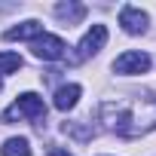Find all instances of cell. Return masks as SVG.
<instances>
[{
  "instance_id": "cell-13",
  "label": "cell",
  "mask_w": 156,
  "mask_h": 156,
  "mask_svg": "<svg viewBox=\"0 0 156 156\" xmlns=\"http://www.w3.org/2000/svg\"><path fill=\"white\" fill-rule=\"evenodd\" d=\"M0 86H3V83H0Z\"/></svg>"
},
{
  "instance_id": "cell-5",
  "label": "cell",
  "mask_w": 156,
  "mask_h": 156,
  "mask_svg": "<svg viewBox=\"0 0 156 156\" xmlns=\"http://www.w3.org/2000/svg\"><path fill=\"white\" fill-rule=\"evenodd\" d=\"M31 49H34V55L43 58V61H58V58L64 55V40L55 37V34H40V37L31 43Z\"/></svg>"
},
{
  "instance_id": "cell-4",
  "label": "cell",
  "mask_w": 156,
  "mask_h": 156,
  "mask_svg": "<svg viewBox=\"0 0 156 156\" xmlns=\"http://www.w3.org/2000/svg\"><path fill=\"white\" fill-rule=\"evenodd\" d=\"M104 43H107V28H104V25H92V31L80 40V46H76L73 61H83V58H89V55L101 52V49H104Z\"/></svg>"
},
{
  "instance_id": "cell-7",
  "label": "cell",
  "mask_w": 156,
  "mask_h": 156,
  "mask_svg": "<svg viewBox=\"0 0 156 156\" xmlns=\"http://www.w3.org/2000/svg\"><path fill=\"white\" fill-rule=\"evenodd\" d=\"M40 31H43V25H40L37 19H28V22H22V25L9 28L3 37H6V40H37V37H40Z\"/></svg>"
},
{
  "instance_id": "cell-11",
  "label": "cell",
  "mask_w": 156,
  "mask_h": 156,
  "mask_svg": "<svg viewBox=\"0 0 156 156\" xmlns=\"http://www.w3.org/2000/svg\"><path fill=\"white\" fill-rule=\"evenodd\" d=\"M22 67V55L19 52H0V73H12Z\"/></svg>"
},
{
  "instance_id": "cell-3",
  "label": "cell",
  "mask_w": 156,
  "mask_h": 156,
  "mask_svg": "<svg viewBox=\"0 0 156 156\" xmlns=\"http://www.w3.org/2000/svg\"><path fill=\"white\" fill-rule=\"evenodd\" d=\"M113 70L122 76H135V73H147L150 70V55L147 52H122L113 61Z\"/></svg>"
},
{
  "instance_id": "cell-10",
  "label": "cell",
  "mask_w": 156,
  "mask_h": 156,
  "mask_svg": "<svg viewBox=\"0 0 156 156\" xmlns=\"http://www.w3.org/2000/svg\"><path fill=\"white\" fill-rule=\"evenodd\" d=\"M0 156H31L28 138H9L3 147H0Z\"/></svg>"
},
{
  "instance_id": "cell-8",
  "label": "cell",
  "mask_w": 156,
  "mask_h": 156,
  "mask_svg": "<svg viewBox=\"0 0 156 156\" xmlns=\"http://www.w3.org/2000/svg\"><path fill=\"white\" fill-rule=\"evenodd\" d=\"M55 16L70 28V25H80V22L86 19V6H83V3H58V6H55Z\"/></svg>"
},
{
  "instance_id": "cell-9",
  "label": "cell",
  "mask_w": 156,
  "mask_h": 156,
  "mask_svg": "<svg viewBox=\"0 0 156 156\" xmlns=\"http://www.w3.org/2000/svg\"><path fill=\"white\" fill-rule=\"evenodd\" d=\"M80 86L76 83H70V86H61L58 92H55V107L58 110H73L76 107V101H80Z\"/></svg>"
},
{
  "instance_id": "cell-12",
  "label": "cell",
  "mask_w": 156,
  "mask_h": 156,
  "mask_svg": "<svg viewBox=\"0 0 156 156\" xmlns=\"http://www.w3.org/2000/svg\"><path fill=\"white\" fill-rule=\"evenodd\" d=\"M49 156H70L67 150H49Z\"/></svg>"
},
{
  "instance_id": "cell-1",
  "label": "cell",
  "mask_w": 156,
  "mask_h": 156,
  "mask_svg": "<svg viewBox=\"0 0 156 156\" xmlns=\"http://www.w3.org/2000/svg\"><path fill=\"white\" fill-rule=\"evenodd\" d=\"M113 129H116L119 135H126V138L156 129V101H153V98H147V101H138V104L132 107V113H126V116H122V119H119Z\"/></svg>"
},
{
  "instance_id": "cell-2",
  "label": "cell",
  "mask_w": 156,
  "mask_h": 156,
  "mask_svg": "<svg viewBox=\"0 0 156 156\" xmlns=\"http://www.w3.org/2000/svg\"><path fill=\"white\" fill-rule=\"evenodd\" d=\"M43 116H46L43 98L34 95V92H25V95H19V101L12 107H6L3 113H0V122H16V119H34V122H40Z\"/></svg>"
},
{
  "instance_id": "cell-6",
  "label": "cell",
  "mask_w": 156,
  "mask_h": 156,
  "mask_svg": "<svg viewBox=\"0 0 156 156\" xmlns=\"http://www.w3.org/2000/svg\"><path fill=\"white\" fill-rule=\"evenodd\" d=\"M147 12H141L138 6H122L119 9V25L126 34H144L147 31Z\"/></svg>"
}]
</instances>
